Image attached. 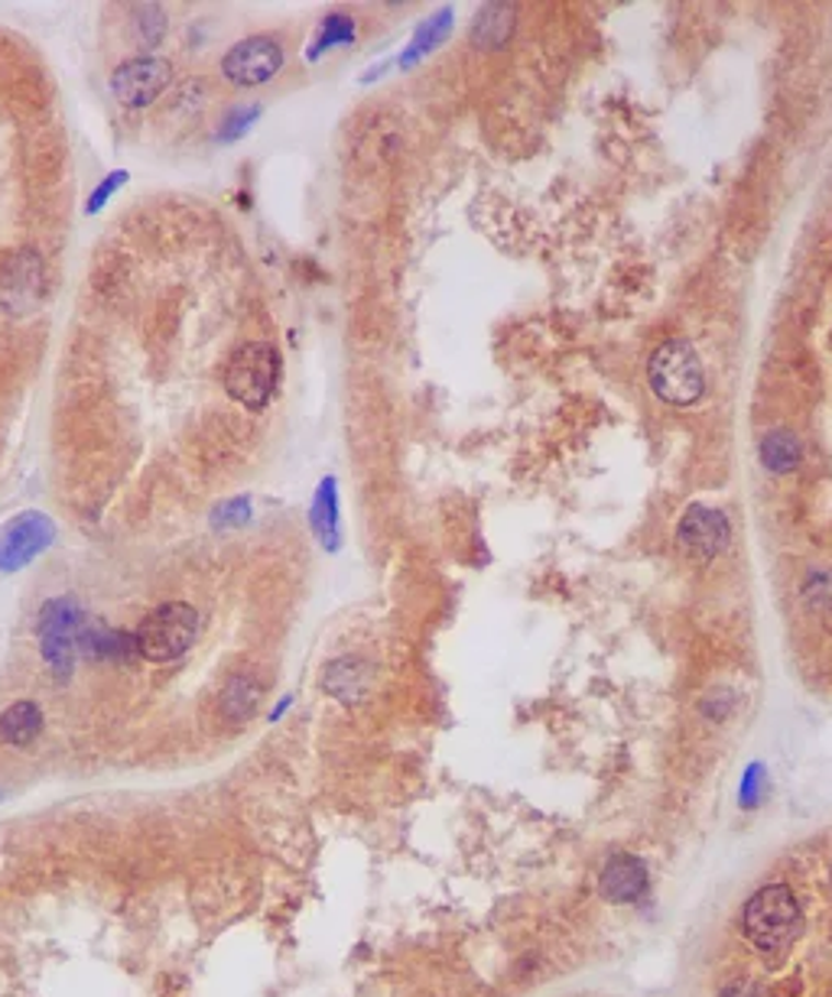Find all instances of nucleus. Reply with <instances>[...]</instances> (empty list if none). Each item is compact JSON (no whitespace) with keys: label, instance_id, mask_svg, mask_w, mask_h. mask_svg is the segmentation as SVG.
Masks as SVG:
<instances>
[{"label":"nucleus","instance_id":"1","mask_svg":"<svg viewBox=\"0 0 832 997\" xmlns=\"http://www.w3.org/2000/svg\"><path fill=\"white\" fill-rule=\"evenodd\" d=\"M800 904L790 887L784 884H764L757 894H751L742 910V929L745 939L757 952H780L800 936Z\"/></svg>","mask_w":832,"mask_h":997},{"label":"nucleus","instance_id":"2","mask_svg":"<svg viewBox=\"0 0 832 997\" xmlns=\"http://www.w3.org/2000/svg\"><path fill=\"white\" fill-rule=\"evenodd\" d=\"M651 390L670 406H696L706 396V365L686 338H666L648 361Z\"/></svg>","mask_w":832,"mask_h":997},{"label":"nucleus","instance_id":"3","mask_svg":"<svg viewBox=\"0 0 832 997\" xmlns=\"http://www.w3.org/2000/svg\"><path fill=\"white\" fill-rule=\"evenodd\" d=\"M134 637H137L140 660L176 663L192 650L199 637V612L185 602H167L140 620Z\"/></svg>","mask_w":832,"mask_h":997},{"label":"nucleus","instance_id":"4","mask_svg":"<svg viewBox=\"0 0 832 997\" xmlns=\"http://www.w3.org/2000/svg\"><path fill=\"white\" fill-rule=\"evenodd\" d=\"M85 620L88 617L72 598H53L40 612V624H36L40 653H43V663L49 666V673L59 676V680H69L72 670H76L79 634H82Z\"/></svg>","mask_w":832,"mask_h":997},{"label":"nucleus","instance_id":"5","mask_svg":"<svg viewBox=\"0 0 832 997\" xmlns=\"http://www.w3.org/2000/svg\"><path fill=\"white\" fill-rule=\"evenodd\" d=\"M277 381H280V355L263 341L241 345L225 368V390L245 410H263L277 390Z\"/></svg>","mask_w":832,"mask_h":997},{"label":"nucleus","instance_id":"6","mask_svg":"<svg viewBox=\"0 0 832 997\" xmlns=\"http://www.w3.org/2000/svg\"><path fill=\"white\" fill-rule=\"evenodd\" d=\"M732 542V520L726 511L693 501L683 517L676 520V546L683 549V556L709 562L716 556H722Z\"/></svg>","mask_w":832,"mask_h":997},{"label":"nucleus","instance_id":"7","mask_svg":"<svg viewBox=\"0 0 832 997\" xmlns=\"http://www.w3.org/2000/svg\"><path fill=\"white\" fill-rule=\"evenodd\" d=\"M53 542H56V524L46 514L40 511L16 514L0 527V572H20Z\"/></svg>","mask_w":832,"mask_h":997},{"label":"nucleus","instance_id":"8","mask_svg":"<svg viewBox=\"0 0 832 997\" xmlns=\"http://www.w3.org/2000/svg\"><path fill=\"white\" fill-rule=\"evenodd\" d=\"M286 63L283 46L273 36H248L241 43H235L225 59H222V72L235 85H263L277 76Z\"/></svg>","mask_w":832,"mask_h":997},{"label":"nucleus","instance_id":"9","mask_svg":"<svg viewBox=\"0 0 832 997\" xmlns=\"http://www.w3.org/2000/svg\"><path fill=\"white\" fill-rule=\"evenodd\" d=\"M169 81H172V69L167 59L140 56V59H127L114 69L111 91L124 108H147L167 91Z\"/></svg>","mask_w":832,"mask_h":997},{"label":"nucleus","instance_id":"10","mask_svg":"<svg viewBox=\"0 0 832 997\" xmlns=\"http://www.w3.org/2000/svg\"><path fill=\"white\" fill-rule=\"evenodd\" d=\"M598 890L608 904H621V907H634L651 894V874L648 864L638 854L618 851L605 861L601 874H598Z\"/></svg>","mask_w":832,"mask_h":997},{"label":"nucleus","instance_id":"11","mask_svg":"<svg viewBox=\"0 0 832 997\" xmlns=\"http://www.w3.org/2000/svg\"><path fill=\"white\" fill-rule=\"evenodd\" d=\"M43 293V260L33 250H20L0 277V300L13 312H26Z\"/></svg>","mask_w":832,"mask_h":997},{"label":"nucleus","instance_id":"12","mask_svg":"<svg viewBox=\"0 0 832 997\" xmlns=\"http://www.w3.org/2000/svg\"><path fill=\"white\" fill-rule=\"evenodd\" d=\"M79 657L91 663H127V660H140V650L134 634L88 617L79 634Z\"/></svg>","mask_w":832,"mask_h":997},{"label":"nucleus","instance_id":"13","mask_svg":"<svg viewBox=\"0 0 832 997\" xmlns=\"http://www.w3.org/2000/svg\"><path fill=\"white\" fill-rule=\"evenodd\" d=\"M319 683L333 698L345 702V705H355L358 698H364L371 673H368V663L361 657H338L333 663H326Z\"/></svg>","mask_w":832,"mask_h":997},{"label":"nucleus","instance_id":"14","mask_svg":"<svg viewBox=\"0 0 832 997\" xmlns=\"http://www.w3.org/2000/svg\"><path fill=\"white\" fill-rule=\"evenodd\" d=\"M757 461L771 474H790V471H797L803 464V443H800V436L794 429L774 426L757 443Z\"/></svg>","mask_w":832,"mask_h":997},{"label":"nucleus","instance_id":"15","mask_svg":"<svg viewBox=\"0 0 832 997\" xmlns=\"http://www.w3.org/2000/svg\"><path fill=\"white\" fill-rule=\"evenodd\" d=\"M260 702H263L260 680H254L250 673H238L225 683V690L218 695V715L228 725H248L250 718L260 712Z\"/></svg>","mask_w":832,"mask_h":997},{"label":"nucleus","instance_id":"16","mask_svg":"<svg viewBox=\"0 0 832 997\" xmlns=\"http://www.w3.org/2000/svg\"><path fill=\"white\" fill-rule=\"evenodd\" d=\"M310 527L319 539V546L326 552H335L341 546V530H338V484H335L333 474H326L313 494V504H310Z\"/></svg>","mask_w":832,"mask_h":997},{"label":"nucleus","instance_id":"17","mask_svg":"<svg viewBox=\"0 0 832 997\" xmlns=\"http://www.w3.org/2000/svg\"><path fill=\"white\" fill-rule=\"evenodd\" d=\"M452 23H456V10L452 7H442V10H436V13H429L419 26H416L414 40L407 43V49L401 53V69H414L419 66L429 53H436L442 43H446V36L452 33Z\"/></svg>","mask_w":832,"mask_h":997},{"label":"nucleus","instance_id":"18","mask_svg":"<svg viewBox=\"0 0 832 997\" xmlns=\"http://www.w3.org/2000/svg\"><path fill=\"white\" fill-rule=\"evenodd\" d=\"M43 735V708L33 698H20L0 715V741L7 748H30Z\"/></svg>","mask_w":832,"mask_h":997},{"label":"nucleus","instance_id":"19","mask_svg":"<svg viewBox=\"0 0 832 997\" xmlns=\"http://www.w3.org/2000/svg\"><path fill=\"white\" fill-rule=\"evenodd\" d=\"M517 30L514 3H485L472 20V43L479 49H501Z\"/></svg>","mask_w":832,"mask_h":997},{"label":"nucleus","instance_id":"20","mask_svg":"<svg viewBox=\"0 0 832 997\" xmlns=\"http://www.w3.org/2000/svg\"><path fill=\"white\" fill-rule=\"evenodd\" d=\"M355 33H358V26H355V20H351L348 13H329V16L319 23L313 43H310V49H306V63H319V59H323L329 49H335V46H351V43H355Z\"/></svg>","mask_w":832,"mask_h":997},{"label":"nucleus","instance_id":"21","mask_svg":"<svg viewBox=\"0 0 832 997\" xmlns=\"http://www.w3.org/2000/svg\"><path fill=\"white\" fill-rule=\"evenodd\" d=\"M767 796V768L764 761H751L745 773H742V786H739V806L745 813H754Z\"/></svg>","mask_w":832,"mask_h":997},{"label":"nucleus","instance_id":"22","mask_svg":"<svg viewBox=\"0 0 832 997\" xmlns=\"http://www.w3.org/2000/svg\"><path fill=\"white\" fill-rule=\"evenodd\" d=\"M800 592L813 612H832V569H810Z\"/></svg>","mask_w":832,"mask_h":997},{"label":"nucleus","instance_id":"23","mask_svg":"<svg viewBox=\"0 0 832 997\" xmlns=\"http://www.w3.org/2000/svg\"><path fill=\"white\" fill-rule=\"evenodd\" d=\"M260 114H263V111H260L257 104H248V108H235V111H228V114H225V121H222V127H218V141H241L250 127L257 124V117H260Z\"/></svg>","mask_w":832,"mask_h":997},{"label":"nucleus","instance_id":"24","mask_svg":"<svg viewBox=\"0 0 832 997\" xmlns=\"http://www.w3.org/2000/svg\"><path fill=\"white\" fill-rule=\"evenodd\" d=\"M250 520V501L248 497H235V501H225L215 514H212V524L215 527H241Z\"/></svg>","mask_w":832,"mask_h":997},{"label":"nucleus","instance_id":"25","mask_svg":"<svg viewBox=\"0 0 832 997\" xmlns=\"http://www.w3.org/2000/svg\"><path fill=\"white\" fill-rule=\"evenodd\" d=\"M124 182H127V172H111V176H108V179H104V182H101V186L91 192V199H88V215L101 212V209L111 202V195H114V192H117Z\"/></svg>","mask_w":832,"mask_h":997},{"label":"nucleus","instance_id":"26","mask_svg":"<svg viewBox=\"0 0 832 997\" xmlns=\"http://www.w3.org/2000/svg\"><path fill=\"white\" fill-rule=\"evenodd\" d=\"M719 997H771L761 985H754L749 978H739V982H732L729 988H722V995Z\"/></svg>","mask_w":832,"mask_h":997},{"label":"nucleus","instance_id":"27","mask_svg":"<svg viewBox=\"0 0 832 997\" xmlns=\"http://www.w3.org/2000/svg\"><path fill=\"white\" fill-rule=\"evenodd\" d=\"M290 702H293V698H290V695H286V698H283V702H280V705H277V712H273V715H270V718H273V721H277V718H280V715H283V712H286V708H290Z\"/></svg>","mask_w":832,"mask_h":997},{"label":"nucleus","instance_id":"28","mask_svg":"<svg viewBox=\"0 0 832 997\" xmlns=\"http://www.w3.org/2000/svg\"><path fill=\"white\" fill-rule=\"evenodd\" d=\"M3 871H7V844H0V877H3Z\"/></svg>","mask_w":832,"mask_h":997},{"label":"nucleus","instance_id":"29","mask_svg":"<svg viewBox=\"0 0 832 997\" xmlns=\"http://www.w3.org/2000/svg\"><path fill=\"white\" fill-rule=\"evenodd\" d=\"M830 877H832V867H830Z\"/></svg>","mask_w":832,"mask_h":997}]
</instances>
